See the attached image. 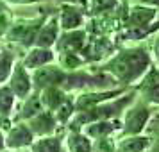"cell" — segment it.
Listing matches in <instances>:
<instances>
[{"mask_svg":"<svg viewBox=\"0 0 159 152\" xmlns=\"http://www.w3.org/2000/svg\"><path fill=\"white\" fill-rule=\"evenodd\" d=\"M65 152H95L93 140L80 131V132H70L65 136Z\"/></svg>","mask_w":159,"mask_h":152,"instance_id":"obj_17","label":"cell"},{"mask_svg":"<svg viewBox=\"0 0 159 152\" xmlns=\"http://www.w3.org/2000/svg\"><path fill=\"white\" fill-rule=\"evenodd\" d=\"M9 6L7 4H6V2H4V0H0V15H2V13H6V11H9Z\"/></svg>","mask_w":159,"mask_h":152,"instance_id":"obj_28","label":"cell"},{"mask_svg":"<svg viewBox=\"0 0 159 152\" xmlns=\"http://www.w3.org/2000/svg\"><path fill=\"white\" fill-rule=\"evenodd\" d=\"M152 147V138L139 134V136H120L115 141L116 152H147Z\"/></svg>","mask_w":159,"mask_h":152,"instance_id":"obj_15","label":"cell"},{"mask_svg":"<svg viewBox=\"0 0 159 152\" xmlns=\"http://www.w3.org/2000/svg\"><path fill=\"white\" fill-rule=\"evenodd\" d=\"M34 132L30 131L27 122H16L11 129L6 132V145L9 150L20 152L23 149H30V145L34 143Z\"/></svg>","mask_w":159,"mask_h":152,"instance_id":"obj_8","label":"cell"},{"mask_svg":"<svg viewBox=\"0 0 159 152\" xmlns=\"http://www.w3.org/2000/svg\"><path fill=\"white\" fill-rule=\"evenodd\" d=\"M2 50H4V48H2V47H0V52H2Z\"/></svg>","mask_w":159,"mask_h":152,"instance_id":"obj_30","label":"cell"},{"mask_svg":"<svg viewBox=\"0 0 159 152\" xmlns=\"http://www.w3.org/2000/svg\"><path fill=\"white\" fill-rule=\"evenodd\" d=\"M61 25H59L57 20V13H52L48 16V20L45 22V25L41 27L39 34H38L36 45L34 47H39V48H56V45L59 41V36H61Z\"/></svg>","mask_w":159,"mask_h":152,"instance_id":"obj_12","label":"cell"},{"mask_svg":"<svg viewBox=\"0 0 159 152\" xmlns=\"http://www.w3.org/2000/svg\"><path fill=\"white\" fill-rule=\"evenodd\" d=\"M7 86L11 88V91L16 95V99L22 102L25 99H29L30 95L34 93V82H32V73L23 66V63L20 61H16L15 65V70H13V75H11V79H9Z\"/></svg>","mask_w":159,"mask_h":152,"instance_id":"obj_7","label":"cell"},{"mask_svg":"<svg viewBox=\"0 0 159 152\" xmlns=\"http://www.w3.org/2000/svg\"><path fill=\"white\" fill-rule=\"evenodd\" d=\"M138 97L148 104V106H159V66L152 65L150 70L143 75V79L132 86Z\"/></svg>","mask_w":159,"mask_h":152,"instance_id":"obj_5","label":"cell"},{"mask_svg":"<svg viewBox=\"0 0 159 152\" xmlns=\"http://www.w3.org/2000/svg\"><path fill=\"white\" fill-rule=\"evenodd\" d=\"M154 65L152 54L147 47H127L116 50L115 56L98 65L97 72L109 73L123 88H132L143 79V75Z\"/></svg>","mask_w":159,"mask_h":152,"instance_id":"obj_1","label":"cell"},{"mask_svg":"<svg viewBox=\"0 0 159 152\" xmlns=\"http://www.w3.org/2000/svg\"><path fill=\"white\" fill-rule=\"evenodd\" d=\"M18 58L11 50H2L0 52V86L7 84L11 75H13V70H15V65Z\"/></svg>","mask_w":159,"mask_h":152,"instance_id":"obj_22","label":"cell"},{"mask_svg":"<svg viewBox=\"0 0 159 152\" xmlns=\"http://www.w3.org/2000/svg\"><path fill=\"white\" fill-rule=\"evenodd\" d=\"M118 7H120L118 0H88L86 11H88V15H89V18H95V16L111 15Z\"/></svg>","mask_w":159,"mask_h":152,"instance_id":"obj_21","label":"cell"},{"mask_svg":"<svg viewBox=\"0 0 159 152\" xmlns=\"http://www.w3.org/2000/svg\"><path fill=\"white\" fill-rule=\"evenodd\" d=\"M20 61L23 63V66L29 70L30 73L43 68V66H48V65H54L57 61V54L56 50L52 48H39V47H32L29 50L23 54Z\"/></svg>","mask_w":159,"mask_h":152,"instance_id":"obj_9","label":"cell"},{"mask_svg":"<svg viewBox=\"0 0 159 152\" xmlns=\"http://www.w3.org/2000/svg\"><path fill=\"white\" fill-rule=\"evenodd\" d=\"M13 22H15V16H13V11L11 9L0 15V39H6Z\"/></svg>","mask_w":159,"mask_h":152,"instance_id":"obj_24","label":"cell"},{"mask_svg":"<svg viewBox=\"0 0 159 152\" xmlns=\"http://www.w3.org/2000/svg\"><path fill=\"white\" fill-rule=\"evenodd\" d=\"M122 129H123L122 118H115V120H100V122L89 123L82 129V132L93 141H102V140L113 138V134H116V132H122Z\"/></svg>","mask_w":159,"mask_h":152,"instance_id":"obj_11","label":"cell"},{"mask_svg":"<svg viewBox=\"0 0 159 152\" xmlns=\"http://www.w3.org/2000/svg\"><path fill=\"white\" fill-rule=\"evenodd\" d=\"M68 72L59 68L56 63L48 66H43L36 72H32V82H34V91H43L47 88H63Z\"/></svg>","mask_w":159,"mask_h":152,"instance_id":"obj_6","label":"cell"},{"mask_svg":"<svg viewBox=\"0 0 159 152\" xmlns=\"http://www.w3.org/2000/svg\"><path fill=\"white\" fill-rule=\"evenodd\" d=\"M7 150V145H6V132L0 131V152Z\"/></svg>","mask_w":159,"mask_h":152,"instance_id":"obj_27","label":"cell"},{"mask_svg":"<svg viewBox=\"0 0 159 152\" xmlns=\"http://www.w3.org/2000/svg\"><path fill=\"white\" fill-rule=\"evenodd\" d=\"M89 34L86 29H79V30H70V32H61L59 41L56 45V54H65V52H75L80 54L84 50V47L88 45Z\"/></svg>","mask_w":159,"mask_h":152,"instance_id":"obj_10","label":"cell"},{"mask_svg":"<svg viewBox=\"0 0 159 152\" xmlns=\"http://www.w3.org/2000/svg\"><path fill=\"white\" fill-rule=\"evenodd\" d=\"M147 152H148V150H147Z\"/></svg>","mask_w":159,"mask_h":152,"instance_id":"obj_31","label":"cell"},{"mask_svg":"<svg viewBox=\"0 0 159 152\" xmlns=\"http://www.w3.org/2000/svg\"><path fill=\"white\" fill-rule=\"evenodd\" d=\"M4 152H16V150H9V149H7V150H4Z\"/></svg>","mask_w":159,"mask_h":152,"instance_id":"obj_29","label":"cell"},{"mask_svg":"<svg viewBox=\"0 0 159 152\" xmlns=\"http://www.w3.org/2000/svg\"><path fill=\"white\" fill-rule=\"evenodd\" d=\"M29 127L30 131L34 132L36 138H43V136H52V134H57L59 127L57 120H56V115L50 113V111H43L38 116H34L32 120H29Z\"/></svg>","mask_w":159,"mask_h":152,"instance_id":"obj_13","label":"cell"},{"mask_svg":"<svg viewBox=\"0 0 159 152\" xmlns=\"http://www.w3.org/2000/svg\"><path fill=\"white\" fill-rule=\"evenodd\" d=\"M30 152H65V136L63 134H52V136L36 138L30 145Z\"/></svg>","mask_w":159,"mask_h":152,"instance_id":"obj_18","label":"cell"},{"mask_svg":"<svg viewBox=\"0 0 159 152\" xmlns=\"http://www.w3.org/2000/svg\"><path fill=\"white\" fill-rule=\"evenodd\" d=\"M18 104L20 100L16 99V95L11 91L7 84L0 86V118H13Z\"/></svg>","mask_w":159,"mask_h":152,"instance_id":"obj_19","label":"cell"},{"mask_svg":"<svg viewBox=\"0 0 159 152\" xmlns=\"http://www.w3.org/2000/svg\"><path fill=\"white\" fill-rule=\"evenodd\" d=\"M50 15L52 13H41V15L30 16V18H15L7 36H6V41L11 45H18L27 52L36 45L38 34Z\"/></svg>","mask_w":159,"mask_h":152,"instance_id":"obj_2","label":"cell"},{"mask_svg":"<svg viewBox=\"0 0 159 152\" xmlns=\"http://www.w3.org/2000/svg\"><path fill=\"white\" fill-rule=\"evenodd\" d=\"M150 118H152V108L138 97V100L123 113L122 116L123 129L120 134L122 136H139V134H143V131L148 127Z\"/></svg>","mask_w":159,"mask_h":152,"instance_id":"obj_3","label":"cell"},{"mask_svg":"<svg viewBox=\"0 0 159 152\" xmlns=\"http://www.w3.org/2000/svg\"><path fill=\"white\" fill-rule=\"evenodd\" d=\"M150 54L154 59V65L159 66V32L152 36V45H150Z\"/></svg>","mask_w":159,"mask_h":152,"instance_id":"obj_25","label":"cell"},{"mask_svg":"<svg viewBox=\"0 0 159 152\" xmlns=\"http://www.w3.org/2000/svg\"><path fill=\"white\" fill-rule=\"evenodd\" d=\"M139 4L148 6V7H154V9H159V0H139Z\"/></svg>","mask_w":159,"mask_h":152,"instance_id":"obj_26","label":"cell"},{"mask_svg":"<svg viewBox=\"0 0 159 152\" xmlns=\"http://www.w3.org/2000/svg\"><path fill=\"white\" fill-rule=\"evenodd\" d=\"M57 20L63 32L84 29L88 22V11L82 4H59Z\"/></svg>","mask_w":159,"mask_h":152,"instance_id":"obj_4","label":"cell"},{"mask_svg":"<svg viewBox=\"0 0 159 152\" xmlns=\"http://www.w3.org/2000/svg\"><path fill=\"white\" fill-rule=\"evenodd\" d=\"M56 65L59 68H63L65 72L72 73V72H79V70H84L88 66V63L84 61V58L80 54H75V52H65V54H57V61Z\"/></svg>","mask_w":159,"mask_h":152,"instance_id":"obj_20","label":"cell"},{"mask_svg":"<svg viewBox=\"0 0 159 152\" xmlns=\"http://www.w3.org/2000/svg\"><path fill=\"white\" fill-rule=\"evenodd\" d=\"M9 7L13 6H34V4H45V2H57V4H80V0H4Z\"/></svg>","mask_w":159,"mask_h":152,"instance_id":"obj_23","label":"cell"},{"mask_svg":"<svg viewBox=\"0 0 159 152\" xmlns=\"http://www.w3.org/2000/svg\"><path fill=\"white\" fill-rule=\"evenodd\" d=\"M43 111H45V108H43V104H41V97H39L38 91H34L29 99H25V100H22L18 104L16 113L13 116V122L15 123L16 122H29V120H32L34 116H38Z\"/></svg>","mask_w":159,"mask_h":152,"instance_id":"obj_14","label":"cell"},{"mask_svg":"<svg viewBox=\"0 0 159 152\" xmlns=\"http://www.w3.org/2000/svg\"><path fill=\"white\" fill-rule=\"evenodd\" d=\"M38 93L41 97V104H43L45 111H50V113H56L66 102V99L72 95V93H66L63 88H47V90L38 91Z\"/></svg>","mask_w":159,"mask_h":152,"instance_id":"obj_16","label":"cell"}]
</instances>
